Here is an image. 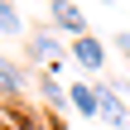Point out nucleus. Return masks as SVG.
<instances>
[{"mask_svg": "<svg viewBox=\"0 0 130 130\" xmlns=\"http://www.w3.org/2000/svg\"><path fill=\"white\" fill-rule=\"evenodd\" d=\"M68 101L82 111V116H101V87H68Z\"/></svg>", "mask_w": 130, "mask_h": 130, "instance_id": "obj_3", "label": "nucleus"}, {"mask_svg": "<svg viewBox=\"0 0 130 130\" xmlns=\"http://www.w3.org/2000/svg\"><path fill=\"white\" fill-rule=\"evenodd\" d=\"M29 58H34V63H53V58H58V39H53L48 29L29 34Z\"/></svg>", "mask_w": 130, "mask_h": 130, "instance_id": "obj_4", "label": "nucleus"}, {"mask_svg": "<svg viewBox=\"0 0 130 130\" xmlns=\"http://www.w3.org/2000/svg\"><path fill=\"white\" fill-rule=\"evenodd\" d=\"M116 48H121V53L130 58V29H121V34H116Z\"/></svg>", "mask_w": 130, "mask_h": 130, "instance_id": "obj_9", "label": "nucleus"}, {"mask_svg": "<svg viewBox=\"0 0 130 130\" xmlns=\"http://www.w3.org/2000/svg\"><path fill=\"white\" fill-rule=\"evenodd\" d=\"M72 58H77L87 72H96V68L106 63V48H101V39H96V34H82V39H72Z\"/></svg>", "mask_w": 130, "mask_h": 130, "instance_id": "obj_2", "label": "nucleus"}, {"mask_svg": "<svg viewBox=\"0 0 130 130\" xmlns=\"http://www.w3.org/2000/svg\"><path fill=\"white\" fill-rule=\"evenodd\" d=\"M43 96H48V101H53V106H58V101H63V96H68V92H63V87H58V82H48V87H43Z\"/></svg>", "mask_w": 130, "mask_h": 130, "instance_id": "obj_8", "label": "nucleus"}, {"mask_svg": "<svg viewBox=\"0 0 130 130\" xmlns=\"http://www.w3.org/2000/svg\"><path fill=\"white\" fill-rule=\"evenodd\" d=\"M48 14H53V24H58V29H68V34H77V39L87 34V19H82V10H77L72 0H53V5H48Z\"/></svg>", "mask_w": 130, "mask_h": 130, "instance_id": "obj_1", "label": "nucleus"}, {"mask_svg": "<svg viewBox=\"0 0 130 130\" xmlns=\"http://www.w3.org/2000/svg\"><path fill=\"white\" fill-rule=\"evenodd\" d=\"M19 92H24V68L0 58V96H19Z\"/></svg>", "mask_w": 130, "mask_h": 130, "instance_id": "obj_6", "label": "nucleus"}, {"mask_svg": "<svg viewBox=\"0 0 130 130\" xmlns=\"http://www.w3.org/2000/svg\"><path fill=\"white\" fill-rule=\"evenodd\" d=\"M0 130H10V125H0Z\"/></svg>", "mask_w": 130, "mask_h": 130, "instance_id": "obj_10", "label": "nucleus"}, {"mask_svg": "<svg viewBox=\"0 0 130 130\" xmlns=\"http://www.w3.org/2000/svg\"><path fill=\"white\" fill-rule=\"evenodd\" d=\"M101 116H106L111 125H125V101H121V92H116L111 82H101Z\"/></svg>", "mask_w": 130, "mask_h": 130, "instance_id": "obj_5", "label": "nucleus"}, {"mask_svg": "<svg viewBox=\"0 0 130 130\" xmlns=\"http://www.w3.org/2000/svg\"><path fill=\"white\" fill-rule=\"evenodd\" d=\"M0 34H19V14H14V0H0Z\"/></svg>", "mask_w": 130, "mask_h": 130, "instance_id": "obj_7", "label": "nucleus"}]
</instances>
